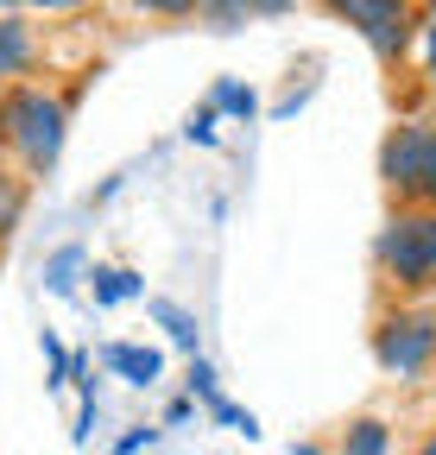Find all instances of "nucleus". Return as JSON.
<instances>
[{
	"label": "nucleus",
	"mask_w": 436,
	"mask_h": 455,
	"mask_svg": "<svg viewBox=\"0 0 436 455\" xmlns=\"http://www.w3.org/2000/svg\"><path fill=\"white\" fill-rule=\"evenodd\" d=\"M336 20H348L379 57H405V44H411V26H417V13L405 7V0H336Z\"/></svg>",
	"instance_id": "5"
},
{
	"label": "nucleus",
	"mask_w": 436,
	"mask_h": 455,
	"mask_svg": "<svg viewBox=\"0 0 436 455\" xmlns=\"http://www.w3.org/2000/svg\"><path fill=\"white\" fill-rule=\"evenodd\" d=\"M291 455H322V443H291Z\"/></svg>",
	"instance_id": "20"
},
{
	"label": "nucleus",
	"mask_w": 436,
	"mask_h": 455,
	"mask_svg": "<svg viewBox=\"0 0 436 455\" xmlns=\"http://www.w3.org/2000/svg\"><path fill=\"white\" fill-rule=\"evenodd\" d=\"M190 418H196V398H190V392L165 405V424H190Z\"/></svg>",
	"instance_id": "19"
},
{
	"label": "nucleus",
	"mask_w": 436,
	"mask_h": 455,
	"mask_svg": "<svg viewBox=\"0 0 436 455\" xmlns=\"http://www.w3.org/2000/svg\"><path fill=\"white\" fill-rule=\"evenodd\" d=\"M146 310H152V323H158V329H165V335L178 341V348H184V355L196 361V341H202V329H196V316H190L184 304H171V298H152Z\"/></svg>",
	"instance_id": "10"
},
{
	"label": "nucleus",
	"mask_w": 436,
	"mask_h": 455,
	"mask_svg": "<svg viewBox=\"0 0 436 455\" xmlns=\"http://www.w3.org/2000/svg\"><path fill=\"white\" fill-rule=\"evenodd\" d=\"M373 361L386 367V373H399V379H417L430 361H436V316L430 310H386L379 316V329H373Z\"/></svg>",
	"instance_id": "4"
},
{
	"label": "nucleus",
	"mask_w": 436,
	"mask_h": 455,
	"mask_svg": "<svg viewBox=\"0 0 436 455\" xmlns=\"http://www.w3.org/2000/svg\"><path fill=\"white\" fill-rule=\"evenodd\" d=\"M152 443H158V430H152V424H133V430L115 443V455H139V449H152Z\"/></svg>",
	"instance_id": "18"
},
{
	"label": "nucleus",
	"mask_w": 436,
	"mask_h": 455,
	"mask_svg": "<svg viewBox=\"0 0 436 455\" xmlns=\"http://www.w3.org/2000/svg\"><path fill=\"white\" fill-rule=\"evenodd\" d=\"M89 278H95V304H101V310H115V304H133V298H146V278H139L133 266H95Z\"/></svg>",
	"instance_id": "8"
},
{
	"label": "nucleus",
	"mask_w": 436,
	"mask_h": 455,
	"mask_svg": "<svg viewBox=\"0 0 436 455\" xmlns=\"http://www.w3.org/2000/svg\"><path fill=\"white\" fill-rule=\"evenodd\" d=\"M76 278H89V253H83V247L70 241V247H58V253L44 259V284H51V291L64 298V291H76Z\"/></svg>",
	"instance_id": "11"
},
{
	"label": "nucleus",
	"mask_w": 436,
	"mask_h": 455,
	"mask_svg": "<svg viewBox=\"0 0 436 455\" xmlns=\"http://www.w3.org/2000/svg\"><path fill=\"white\" fill-rule=\"evenodd\" d=\"M373 266L399 291H424L436 278V209H392V221L373 241Z\"/></svg>",
	"instance_id": "3"
},
{
	"label": "nucleus",
	"mask_w": 436,
	"mask_h": 455,
	"mask_svg": "<svg viewBox=\"0 0 436 455\" xmlns=\"http://www.w3.org/2000/svg\"><path fill=\"white\" fill-rule=\"evenodd\" d=\"M184 379H190V398H202L209 411H215V405H222V398H228V392H222V379H215V367H209L202 355L190 361V373H184Z\"/></svg>",
	"instance_id": "14"
},
{
	"label": "nucleus",
	"mask_w": 436,
	"mask_h": 455,
	"mask_svg": "<svg viewBox=\"0 0 436 455\" xmlns=\"http://www.w3.org/2000/svg\"><path fill=\"white\" fill-rule=\"evenodd\" d=\"M38 64V32H32V20H20V13H0V83H20L26 70Z\"/></svg>",
	"instance_id": "7"
},
{
	"label": "nucleus",
	"mask_w": 436,
	"mask_h": 455,
	"mask_svg": "<svg viewBox=\"0 0 436 455\" xmlns=\"http://www.w3.org/2000/svg\"><path fill=\"white\" fill-rule=\"evenodd\" d=\"M209 108H215V114H234V121H253V114H259V95H253L247 83L222 76V83L209 89Z\"/></svg>",
	"instance_id": "12"
},
{
	"label": "nucleus",
	"mask_w": 436,
	"mask_h": 455,
	"mask_svg": "<svg viewBox=\"0 0 436 455\" xmlns=\"http://www.w3.org/2000/svg\"><path fill=\"white\" fill-rule=\"evenodd\" d=\"M424 76H430V95H436V7L424 13Z\"/></svg>",
	"instance_id": "17"
},
{
	"label": "nucleus",
	"mask_w": 436,
	"mask_h": 455,
	"mask_svg": "<svg viewBox=\"0 0 436 455\" xmlns=\"http://www.w3.org/2000/svg\"><path fill=\"white\" fill-rule=\"evenodd\" d=\"M417 455H436V430H430V436H424V449H417Z\"/></svg>",
	"instance_id": "21"
},
{
	"label": "nucleus",
	"mask_w": 436,
	"mask_h": 455,
	"mask_svg": "<svg viewBox=\"0 0 436 455\" xmlns=\"http://www.w3.org/2000/svg\"><path fill=\"white\" fill-rule=\"evenodd\" d=\"M64 133H70V101L51 95L38 83H13L0 89V152H13L26 178H44L64 158Z\"/></svg>",
	"instance_id": "1"
},
{
	"label": "nucleus",
	"mask_w": 436,
	"mask_h": 455,
	"mask_svg": "<svg viewBox=\"0 0 436 455\" xmlns=\"http://www.w3.org/2000/svg\"><path fill=\"white\" fill-rule=\"evenodd\" d=\"M209 418H215V424H228V430H241V436H259V418H253V411H241L234 398H222V405H215Z\"/></svg>",
	"instance_id": "16"
},
{
	"label": "nucleus",
	"mask_w": 436,
	"mask_h": 455,
	"mask_svg": "<svg viewBox=\"0 0 436 455\" xmlns=\"http://www.w3.org/2000/svg\"><path fill=\"white\" fill-rule=\"evenodd\" d=\"M379 178L399 196V209H436V127L399 121L379 140Z\"/></svg>",
	"instance_id": "2"
},
{
	"label": "nucleus",
	"mask_w": 436,
	"mask_h": 455,
	"mask_svg": "<svg viewBox=\"0 0 436 455\" xmlns=\"http://www.w3.org/2000/svg\"><path fill=\"white\" fill-rule=\"evenodd\" d=\"M184 140H190V146H215V140H222V114H215V108L202 101V108L190 114V121H184Z\"/></svg>",
	"instance_id": "15"
},
{
	"label": "nucleus",
	"mask_w": 436,
	"mask_h": 455,
	"mask_svg": "<svg viewBox=\"0 0 436 455\" xmlns=\"http://www.w3.org/2000/svg\"><path fill=\"white\" fill-rule=\"evenodd\" d=\"M196 20H209L215 32H234L253 20V0H196Z\"/></svg>",
	"instance_id": "13"
},
{
	"label": "nucleus",
	"mask_w": 436,
	"mask_h": 455,
	"mask_svg": "<svg viewBox=\"0 0 436 455\" xmlns=\"http://www.w3.org/2000/svg\"><path fill=\"white\" fill-rule=\"evenodd\" d=\"M101 367L115 373V379H127V386H158V373H165V355L158 348H146V341H107L101 348Z\"/></svg>",
	"instance_id": "6"
},
{
	"label": "nucleus",
	"mask_w": 436,
	"mask_h": 455,
	"mask_svg": "<svg viewBox=\"0 0 436 455\" xmlns=\"http://www.w3.org/2000/svg\"><path fill=\"white\" fill-rule=\"evenodd\" d=\"M336 455H392V424L386 418H354L336 436Z\"/></svg>",
	"instance_id": "9"
}]
</instances>
